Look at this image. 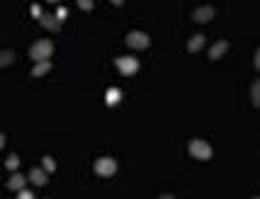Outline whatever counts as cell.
<instances>
[{
    "instance_id": "6",
    "label": "cell",
    "mask_w": 260,
    "mask_h": 199,
    "mask_svg": "<svg viewBox=\"0 0 260 199\" xmlns=\"http://www.w3.org/2000/svg\"><path fill=\"white\" fill-rule=\"evenodd\" d=\"M192 20L194 22H200V24L212 22V20H214V8H212V5H200V8H194Z\"/></svg>"
},
{
    "instance_id": "10",
    "label": "cell",
    "mask_w": 260,
    "mask_h": 199,
    "mask_svg": "<svg viewBox=\"0 0 260 199\" xmlns=\"http://www.w3.org/2000/svg\"><path fill=\"white\" fill-rule=\"evenodd\" d=\"M8 189H12V192H22L24 189V177L20 175V173H12V177L8 180Z\"/></svg>"
},
{
    "instance_id": "2",
    "label": "cell",
    "mask_w": 260,
    "mask_h": 199,
    "mask_svg": "<svg viewBox=\"0 0 260 199\" xmlns=\"http://www.w3.org/2000/svg\"><path fill=\"white\" fill-rule=\"evenodd\" d=\"M187 151H190V155L192 158H197V160H209L212 158V146L207 144L204 139H192L190 144H187Z\"/></svg>"
},
{
    "instance_id": "15",
    "label": "cell",
    "mask_w": 260,
    "mask_h": 199,
    "mask_svg": "<svg viewBox=\"0 0 260 199\" xmlns=\"http://www.w3.org/2000/svg\"><path fill=\"white\" fill-rule=\"evenodd\" d=\"M5 168H8V170H12V173H17V168H20V158H17V153H10V155H8Z\"/></svg>"
},
{
    "instance_id": "17",
    "label": "cell",
    "mask_w": 260,
    "mask_h": 199,
    "mask_svg": "<svg viewBox=\"0 0 260 199\" xmlns=\"http://www.w3.org/2000/svg\"><path fill=\"white\" fill-rule=\"evenodd\" d=\"M12 61H15V54H12L10 49H5V51L0 54V66H10Z\"/></svg>"
},
{
    "instance_id": "11",
    "label": "cell",
    "mask_w": 260,
    "mask_h": 199,
    "mask_svg": "<svg viewBox=\"0 0 260 199\" xmlns=\"http://www.w3.org/2000/svg\"><path fill=\"white\" fill-rule=\"evenodd\" d=\"M204 42H207V39H204V34H194L192 39L187 42V51H190V54H197V51L204 46Z\"/></svg>"
},
{
    "instance_id": "22",
    "label": "cell",
    "mask_w": 260,
    "mask_h": 199,
    "mask_svg": "<svg viewBox=\"0 0 260 199\" xmlns=\"http://www.w3.org/2000/svg\"><path fill=\"white\" fill-rule=\"evenodd\" d=\"M253 63H255V68L260 71V46L255 49V58H253Z\"/></svg>"
},
{
    "instance_id": "8",
    "label": "cell",
    "mask_w": 260,
    "mask_h": 199,
    "mask_svg": "<svg viewBox=\"0 0 260 199\" xmlns=\"http://www.w3.org/2000/svg\"><path fill=\"white\" fill-rule=\"evenodd\" d=\"M229 51V42L226 39H219L216 44H212V49H209V58L212 61H216V58H221V56Z\"/></svg>"
},
{
    "instance_id": "20",
    "label": "cell",
    "mask_w": 260,
    "mask_h": 199,
    "mask_svg": "<svg viewBox=\"0 0 260 199\" xmlns=\"http://www.w3.org/2000/svg\"><path fill=\"white\" fill-rule=\"evenodd\" d=\"M17 199H34V194L29 192V189H22V192L17 194Z\"/></svg>"
},
{
    "instance_id": "1",
    "label": "cell",
    "mask_w": 260,
    "mask_h": 199,
    "mask_svg": "<svg viewBox=\"0 0 260 199\" xmlns=\"http://www.w3.org/2000/svg\"><path fill=\"white\" fill-rule=\"evenodd\" d=\"M54 54V44L49 42V39H39V42H34L29 46V58H32L34 63H39V61H49Z\"/></svg>"
},
{
    "instance_id": "23",
    "label": "cell",
    "mask_w": 260,
    "mask_h": 199,
    "mask_svg": "<svg viewBox=\"0 0 260 199\" xmlns=\"http://www.w3.org/2000/svg\"><path fill=\"white\" fill-rule=\"evenodd\" d=\"M110 3H112V5H117V8H119V5H124V0H110Z\"/></svg>"
},
{
    "instance_id": "3",
    "label": "cell",
    "mask_w": 260,
    "mask_h": 199,
    "mask_svg": "<svg viewBox=\"0 0 260 199\" xmlns=\"http://www.w3.org/2000/svg\"><path fill=\"white\" fill-rule=\"evenodd\" d=\"M114 173H117V160L114 158H98L95 160V175H100V177H112Z\"/></svg>"
},
{
    "instance_id": "14",
    "label": "cell",
    "mask_w": 260,
    "mask_h": 199,
    "mask_svg": "<svg viewBox=\"0 0 260 199\" xmlns=\"http://www.w3.org/2000/svg\"><path fill=\"white\" fill-rule=\"evenodd\" d=\"M119 100H122V92H119L117 88H110V90H107V95H105V102H107V105H117Z\"/></svg>"
},
{
    "instance_id": "7",
    "label": "cell",
    "mask_w": 260,
    "mask_h": 199,
    "mask_svg": "<svg viewBox=\"0 0 260 199\" xmlns=\"http://www.w3.org/2000/svg\"><path fill=\"white\" fill-rule=\"evenodd\" d=\"M29 180H32L37 187H44L46 182H49V173H46L44 168H32L29 170Z\"/></svg>"
},
{
    "instance_id": "16",
    "label": "cell",
    "mask_w": 260,
    "mask_h": 199,
    "mask_svg": "<svg viewBox=\"0 0 260 199\" xmlns=\"http://www.w3.org/2000/svg\"><path fill=\"white\" fill-rule=\"evenodd\" d=\"M42 168H44L46 173H56V160H54L51 155H44V158H42Z\"/></svg>"
},
{
    "instance_id": "25",
    "label": "cell",
    "mask_w": 260,
    "mask_h": 199,
    "mask_svg": "<svg viewBox=\"0 0 260 199\" xmlns=\"http://www.w3.org/2000/svg\"><path fill=\"white\" fill-rule=\"evenodd\" d=\"M49 3H58V0H49Z\"/></svg>"
},
{
    "instance_id": "18",
    "label": "cell",
    "mask_w": 260,
    "mask_h": 199,
    "mask_svg": "<svg viewBox=\"0 0 260 199\" xmlns=\"http://www.w3.org/2000/svg\"><path fill=\"white\" fill-rule=\"evenodd\" d=\"M76 3H78L80 10H85V12H90L92 8H95V3H92V0H76Z\"/></svg>"
},
{
    "instance_id": "26",
    "label": "cell",
    "mask_w": 260,
    "mask_h": 199,
    "mask_svg": "<svg viewBox=\"0 0 260 199\" xmlns=\"http://www.w3.org/2000/svg\"><path fill=\"white\" fill-rule=\"evenodd\" d=\"M253 199H260V197H253Z\"/></svg>"
},
{
    "instance_id": "5",
    "label": "cell",
    "mask_w": 260,
    "mask_h": 199,
    "mask_svg": "<svg viewBox=\"0 0 260 199\" xmlns=\"http://www.w3.org/2000/svg\"><path fill=\"white\" fill-rule=\"evenodd\" d=\"M151 44V39H148L146 32H129L126 34V46H132V49H148Z\"/></svg>"
},
{
    "instance_id": "9",
    "label": "cell",
    "mask_w": 260,
    "mask_h": 199,
    "mask_svg": "<svg viewBox=\"0 0 260 199\" xmlns=\"http://www.w3.org/2000/svg\"><path fill=\"white\" fill-rule=\"evenodd\" d=\"M39 24H42L44 29H49V32H58V29H61V20H58L56 15H44V17L39 20Z\"/></svg>"
},
{
    "instance_id": "19",
    "label": "cell",
    "mask_w": 260,
    "mask_h": 199,
    "mask_svg": "<svg viewBox=\"0 0 260 199\" xmlns=\"http://www.w3.org/2000/svg\"><path fill=\"white\" fill-rule=\"evenodd\" d=\"M29 10H32V17H34V20H42V17H44V12H42V8H39L37 3H34V5L29 8Z\"/></svg>"
},
{
    "instance_id": "12",
    "label": "cell",
    "mask_w": 260,
    "mask_h": 199,
    "mask_svg": "<svg viewBox=\"0 0 260 199\" xmlns=\"http://www.w3.org/2000/svg\"><path fill=\"white\" fill-rule=\"evenodd\" d=\"M49 71H51V61H39V63H34L32 76L34 78H42V76H46Z\"/></svg>"
},
{
    "instance_id": "24",
    "label": "cell",
    "mask_w": 260,
    "mask_h": 199,
    "mask_svg": "<svg viewBox=\"0 0 260 199\" xmlns=\"http://www.w3.org/2000/svg\"><path fill=\"white\" fill-rule=\"evenodd\" d=\"M158 199H175L173 194H163V197H158Z\"/></svg>"
},
{
    "instance_id": "4",
    "label": "cell",
    "mask_w": 260,
    "mask_h": 199,
    "mask_svg": "<svg viewBox=\"0 0 260 199\" xmlns=\"http://www.w3.org/2000/svg\"><path fill=\"white\" fill-rule=\"evenodd\" d=\"M114 66L119 68L122 76H134L136 71H139V61H136L134 56H119V58L114 61Z\"/></svg>"
},
{
    "instance_id": "21",
    "label": "cell",
    "mask_w": 260,
    "mask_h": 199,
    "mask_svg": "<svg viewBox=\"0 0 260 199\" xmlns=\"http://www.w3.org/2000/svg\"><path fill=\"white\" fill-rule=\"evenodd\" d=\"M56 17H58V20H61V22H63V20H66V17H68V10H66V8H58Z\"/></svg>"
},
{
    "instance_id": "13",
    "label": "cell",
    "mask_w": 260,
    "mask_h": 199,
    "mask_svg": "<svg viewBox=\"0 0 260 199\" xmlns=\"http://www.w3.org/2000/svg\"><path fill=\"white\" fill-rule=\"evenodd\" d=\"M250 102H253V107H260V80H253V85H250Z\"/></svg>"
}]
</instances>
